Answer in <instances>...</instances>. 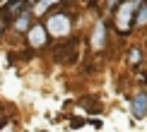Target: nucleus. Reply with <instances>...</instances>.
<instances>
[{
	"mask_svg": "<svg viewBox=\"0 0 147 132\" xmlns=\"http://www.w3.org/2000/svg\"><path fill=\"white\" fill-rule=\"evenodd\" d=\"M142 5V0H123L116 10V29L121 34H128L130 27L135 24V17H138V10Z\"/></svg>",
	"mask_w": 147,
	"mask_h": 132,
	"instance_id": "obj_1",
	"label": "nucleus"
},
{
	"mask_svg": "<svg viewBox=\"0 0 147 132\" xmlns=\"http://www.w3.org/2000/svg\"><path fill=\"white\" fill-rule=\"evenodd\" d=\"M46 29H48V34L58 36V39L68 36V34H70V29H72V19H70V15H68V12H56V15L48 19Z\"/></svg>",
	"mask_w": 147,
	"mask_h": 132,
	"instance_id": "obj_2",
	"label": "nucleus"
},
{
	"mask_svg": "<svg viewBox=\"0 0 147 132\" xmlns=\"http://www.w3.org/2000/svg\"><path fill=\"white\" fill-rule=\"evenodd\" d=\"M130 111H133V115H135V118H145L147 115V91H140V94L133 96Z\"/></svg>",
	"mask_w": 147,
	"mask_h": 132,
	"instance_id": "obj_3",
	"label": "nucleus"
},
{
	"mask_svg": "<svg viewBox=\"0 0 147 132\" xmlns=\"http://www.w3.org/2000/svg\"><path fill=\"white\" fill-rule=\"evenodd\" d=\"M24 5H27V0H12V3H7L3 10H0V17L3 19H10V17H20L22 15V10H24Z\"/></svg>",
	"mask_w": 147,
	"mask_h": 132,
	"instance_id": "obj_4",
	"label": "nucleus"
},
{
	"mask_svg": "<svg viewBox=\"0 0 147 132\" xmlns=\"http://www.w3.org/2000/svg\"><path fill=\"white\" fill-rule=\"evenodd\" d=\"M92 46H94V51H101L106 46V24L104 22H96L94 31H92Z\"/></svg>",
	"mask_w": 147,
	"mask_h": 132,
	"instance_id": "obj_5",
	"label": "nucleus"
},
{
	"mask_svg": "<svg viewBox=\"0 0 147 132\" xmlns=\"http://www.w3.org/2000/svg\"><path fill=\"white\" fill-rule=\"evenodd\" d=\"M46 39H48V29L39 27V24L29 29V43L32 46H46Z\"/></svg>",
	"mask_w": 147,
	"mask_h": 132,
	"instance_id": "obj_6",
	"label": "nucleus"
},
{
	"mask_svg": "<svg viewBox=\"0 0 147 132\" xmlns=\"http://www.w3.org/2000/svg\"><path fill=\"white\" fill-rule=\"evenodd\" d=\"M29 24H32V12H22L20 17L15 19V27H17V31H29Z\"/></svg>",
	"mask_w": 147,
	"mask_h": 132,
	"instance_id": "obj_7",
	"label": "nucleus"
},
{
	"mask_svg": "<svg viewBox=\"0 0 147 132\" xmlns=\"http://www.w3.org/2000/svg\"><path fill=\"white\" fill-rule=\"evenodd\" d=\"M56 3H60V0H39V3L34 5V12H36V15H44V12H46L48 7H53Z\"/></svg>",
	"mask_w": 147,
	"mask_h": 132,
	"instance_id": "obj_8",
	"label": "nucleus"
},
{
	"mask_svg": "<svg viewBox=\"0 0 147 132\" xmlns=\"http://www.w3.org/2000/svg\"><path fill=\"white\" fill-rule=\"evenodd\" d=\"M135 24H138V27H145V24H147V0H142V5H140L138 17H135Z\"/></svg>",
	"mask_w": 147,
	"mask_h": 132,
	"instance_id": "obj_9",
	"label": "nucleus"
},
{
	"mask_svg": "<svg viewBox=\"0 0 147 132\" xmlns=\"http://www.w3.org/2000/svg\"><path fill=\"white\" fill-rule=\"evenodd\" d=\"M140 58H142V53H140L138 48H133V51L128 53V63H133V65H140Z\"/></svg>",
	"mask_w": 147,
	"mask_h": 132,
	"instance_id": "obj_10",
	"label": "nucleus"
},
{
	"mask_svg": "<svg viewBox=\"0 0 147 132\" xmlns=\"http://www.w3.org/2000/svg\"><path fill=\"white\" fill-rule=\"evenodd\" d=\"M123 3V0H109V5H111V7H116V5H121Z\"/></svg>",
	"mask_w": 147,
	"mask_h": 132,
	"instance_id": "obj_11",
	"label": "nucleus"
},
{
	"mask_svg": "<svg viewBox=\"0 0 147 132\" xmlns=\"http://www.w3.org/2000/svg\"><path fill=\"white\" fill-rule=\"evenodd\" d=\"M3 29H5V27H3V17H0V34H3Z\"/></svg>",
	"mask_w": 147,
	"mask_h": 132,
	"instance_id": "obj_12",
	"label": "nucleus"
},
{
	"mask_svg": "<svg viewBox=\"0 0 147 132\" xmlns=\"http://www.w3.org/2000/svg\"><path fill=\"white\" fill-rule=\"evenodd\" d=\"M0 127H5V118H0Z\"/></svg>",
	"mask_w": 147,
	"mask_h": 132,
	"instance_id": "obj_13",
	"label": "nucleus"
}]
</instances>
